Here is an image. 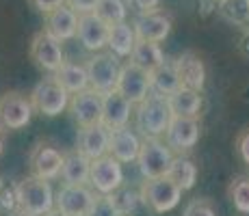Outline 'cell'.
Returning <instances> with one entry per match:
<instances>
[{
	"mask_svg": "<svg viewBox=\"0 0 249 216\" xmlns=\"http://www.w3.org/2000/svg\"><path fill=\"white\" fill-rule=\"evenodd\" d=\"M165 177H169L182 193H186V190H191L195 186V182H197V165H195L186 153L174 156Z\"/></svg>",
	"mask_w": 249,
	"mask_h": 216,
	"instance_id": "23",
	"label": "cell"
},
{
	"mask_svg": "<svg viewBox=\"0 0 249 216\" xmlns=\"http://www.w3.org/2000/svg\"><path fill=\"white\" fill-rule=\"evenodd\" d=\"M115 91L119 95L128 100L132 106L141 104L143 100L150 95V80H147V71H143L141 67L126 63L119 67V76L115 83Z\"/></svg>",
	"mask_w": 249,
	"mask_h": 216,
	"instance_id": "10",
	"label": "cell"
},
{
	"mask_svg": "<svg viewBox=\"0 0 249 216\" xmlns=\"http://www.w3.org/2000/svg\"><path fill=\"white\" fill-rule=\"evenodd\" d=\"M20 216H31V214H20Z\"/></svg>",
	"mask_w": 249,
	"mask_h": 216,
	"instance_id": "40",
	"label": "cell"
},
{
	"mask_svg": "<svg viewBox=\"0 0 249 216\" xmlns=\"http://www.w3.org/2000/svg\"><path fill=\"white\" fill-rule=\"evenodd\" d=\"M137 43L135 31L128 22H119L108 26V37H107V46L111 48V54L117 56V59H124V56H130L132 48Z\"/></svg>",
	"mask_w": 249,
	"mask_h": 216,
	"instance_id": "25",
	"label": "cell"
},
{
	"mask_svg": "<svg viewBox=\"0 0 249 216\" xmlns=\"http://www.w3.org/2000/svg\"><path fill=\"white\" fill-rule=\"evenodd\" d=\"M141 201L145 205H150L154 212L165 214L171 212L174 208H178L182 199V190L169 177H156V180H145L141 186Z\"/></svg>",
	"mask_w": 249,
	"mask_h": 216,
	"instance_id": "5",
	"label": "cell"
},
{
	"mask_svg": "<svg viewBox=\"0 0 249 216\" xmlns=\"http://www.w3.org/2000/svg\"><path fill=\"white\" fill-rule=\"evenodd\" d=\"M91 13H93L95 17H100L107 26H113V24L126 22L128 7L124 0H98Z\"/></svg>",
	"mask_w": 249,
	"mask_h": 216,
	"instance_id": "29",
	"label": "cell"
},
{
	"mask_svg": "<svg viewBox=\"0 0 249 216\" xmlns=\"http://www.w3.org/2000/svg\"><path fill=\"white\" fill-rule=\"evenodd\" d=\"M76 28H78V13H74L70 7L61 4L54 11L46 13V28L44 31L56 41H70L76 37Z\"/></svg>",
	"mask_w": 249,
	"mask_h": 216,
	"instance_id": "21",
	"label": "cell"
},
{
	"mask_svg": "<svg viewBox=\"0 0 249 216\" xmlns=\"http://www.w3.org/2000/svg\"><path fill=\"white\" fill-rule=\"evenodd\" d=\"M31 100L20 91H7L0 95V126L4 130H22L33 119Z\"/></svg>",
	"mask_w": 249,
	"mask_h": 216,
	"instance_id": "8",
	"label": "cell"
},
{
	"mask_svg": "<svg viewBox=\"0 0 249 216\" xmlns=\"http://www.w3.org/2000/svg\"><path fill=\"white\" fill-rule=\"evenodd\" d=\"M132 113H135V106L115 89L102 93V119H100V123L107 130H117L128 126Z\"/></svg>",
	"mask_w": 249,
	"mask_h": 216,
	"instance_id": "15",
	"label": "cell"
},
{
	"mask_svg": "<svg viewBox=\"0 0 249 216\" xmlns=\"http://www.w3.org/2000/svg\"><path fill=\"white\" fill-rule=\"evenodd\" d=\"M0 153H2V136H0Z\"/></svg>",
	"mask_w": 249,
	"mask_h": 216,
	"instance_id": "39",
	"label": "cell"
},
{
	"mask_svg": "<svg viewBox=\"0 0 249 216\" xmlns=\"http://www.w3.org/2000/svg\"><path fill=\"white\" fill-rule=\"evenodd\" d=\"M61 177L63 184L71 186H87L89 182V160L85 156H80L78 151L63 156V166H61Z\"/></svg>",
	"mask_w": 249,
	"mask_h": 216,
	"instance_id": "28",
	"label": "cell"
},
{
	"mask_svg": "<svg viewBox=\"0 0 249 216\" xmlns=\"http://www.w3.org/2000/svg\"><path fill=\"white\" fill-rule=\"evenodd\" d=\"M130 63L141 67L143 71L150 74L152 69H156L159 65L165 63V54H162L159 43H152V41H141L137 39L135 48L130 52Z\"/></svg>",
	"mask_w": 249,
	"mask_h": 216,
	"instance_id": "27",
	"label": "cell"
},
{
	"mask_svg": "<svg viewBox=\"0 0 249 216\" xmlns=\"http://www.w3.org/2000/svg\"><path fill=\"white\" fill-rule=\"evenodd\" d=\"M28 100H31V106L35 113L46 115V117H56L68 108L70 93L50 76V78H44L41 83L35 84Z\"/></svg>",
	"mask_w": 249,
	"mask_h": 216,
	"instance_id": "3",
	"label": "cell"
},
{
	"mask_svg": "<svg viewBox=\"0 0 249 216\" xmlns=\"http://www.w3.org/2000/svg\"><path fill=\"white\" fill-rule=\"evenodd\" d=\"M165 145L174 151V156L189 153L199 141V121L195 117H171L165 130Z\"/></svg>",
	"mask_w": 249,
	"mask_h": 216,
	"instance_id": "9",
	"label": "cell"
},
{
	"mask_svg": "<svg viewBox=\"0 0 249 216\" xmlns=\"http://www.w3.org/2000/svg\"><path fill=\"white\" fill-rule=\"evenodd\" d=\"M219 16L230 24H247L249 0H219Z\"/></svg>",
	"mask_w": 249,
	"mask_h": 216,
	"instance_id": "30",
	"label": "cell"
},
{
	"mask_svg": "<svg viewBox=\"0 0 249 216\" xmlns=\"http://www.w3.org/2000/svg\"><path fill=\"white\" fill-rule=\"evenodd\" d=\"M93 197L95 195L87 186L63 184L59 193L54 195V210H59L63 216H87Z\"/></svg>",
	"mask_w": 249,
	"mask_h": 216,
	"instance_id": "13",
	"label": "cell"
},
{
	"mask_svg": "<svg viewBox=\"0 0 249 216\" xmlns=\"http://www.w3.org/2000/svg\"><path fill=\"white\" fill-rule=\"evenodd\" d=\"M52 78L56 80L70 95L80 93V91L89 89V80H87V71H85V65L78 63H68L65 61L59 69L52 74Z\"/></svg>",
	"mask_w": 249,
	"mask_h": 216,
	"instance_id": "26",
	"label": "cell"
},
{
	"mask_svg": "<svg viewBox=\"0 0 249 216\" xmlns=\"http://www.w3.org/2000/svg\"><path fill=\"white\" fill-rule=\"evenodd\" d=\"M31 59L44 71L54 74V71L65 63L63 46H61V41H56L54 37L48 35L46 31H39V33H35V37H33V41H31Z\"/></svg>",
	"mask_w": 249,
	"mask_h": 216,
	"instance_id": "11",
	"label": "cell"
},
{
	"mask_svg": "<svg viewBox=\"0 0 249 216\" xmlns=\"http://www.w3.org/2000/svg\"><path fill=\"white\" fill-rule=\"evenodd\" d=\"M76 37L80 39L87 50L100 52L107 46L108 37V26L100 17H95L93 13H80L78 16V28H76Z\"/></svg>",
	"mask_w": 249,
	"mask_h": 216,
	"instance_id": "20",
	"label": "cell"
},
{
	"mask_svg": "<svg viewBox=\"0 0 249 216\" xmlns=\"http://www.w3.org/2000/svg\"><path fill=\"white\" fill-rule=\"evenodd\" d=\"M28 2L33 4V7L37 9L39 13H50V11H54L56 7H61V4H65V0H28Z\"/></svg>",
	"mask_w": 249,
	"mask_h": 216,
	"instance_id": "36",
	"label": "cell"
},
{
	"mask_svg": "<svg viewBox=\"0 0 249 216\" xmlns=\"http://www.w3.org/2000/svg\"><path fill=\"white\" fill-rule=\"evenodd\" d=\"M70 113L80 128H89L102 119V93L93 89H85L80 93L70 95Z\"/></svg>",
	"mask_w": 249,
	"mask_h": 216,
	"instance_id": "12",
	"label": "cell"
},
{
	"mask_svg": "<svg viewBox=\"0 0 249 216\" xmlns=\"http://www.w3.org/2000/svg\"><path fill=\"white\" fill-rule=\"evenodd\" d=\"M87 216H122L113 195H95Z\"/></svg>",
	"mask_w": 249,
	"mask_h": 216,
	"instance_id": "32",
	"label": "cell"
},
{
	"mask_svg": "<svg viewBox=\"0 0 249 216\" xmlns=\"http://www.w3.org/2000/svg\"><path fill=\"white\" fill-rule=\"evenodd\" d=\"M171 63H174V69L178 74L180 86L202 93L206 84V67H204V61L195 52H182L178 59L171 61Z\"/></svg>",
	"mask_w": 249,
	"mask_h": 216,
	"instance_id": "16",
	"label": "cell"
},
{
	"mask_svg": "<svg viewBox=\"0 0 249 216\" xmlns=\"http://www.w3.org/2000/svg\"><path fill=\"white\" fill-rule=\"evenodd\" d=\"M182 216H217V214H214V208L208 203V201L195 199L184 208V214Z\"/></svg>",
	"mask_w": 249,
	"mask_h": 216,
	"instance_id": "33",
	"label": "cell"
},
{
	"mask_svg": "<svg viewBox=\"0 0 249 216\" xmlns=\"http://www.w3.org/2000/svg\"><path fill=\"white\" fill-rule=\"evenodd\" d=\"M139 150H141V141L128 126L111 130V134H108V156H113L119 165L135 162Z\"/></svg>",
	"mask_w": 249,
	"mask_h": 216,
	"instance_id": "19",
	"label": "cell"
},
{
	"mask_svg": "<svg viewBox=\"0 0 249 216\" xmlns=\"http://www.w3.org/2000/svg\"><path fill=\"white\" fill-rule=\"evenodd\" d=\"M44 216H63V214H61L59 210H50V212H48V214H44Z\"/></svg>",
	"mask_w": 249,
	"mask_h": 216,
	"instance_id": "38",
	"label": "cell"
},
{
	"mask_svg": "<svg viewBox=\"0 0 249 216\" xmlns=\"http://www.w3.org/2000/svg\"><path fill=\"white\" fill-rule=\"evenodd\" d=\"M132 31H135L137 39L160 43V41H165L171 33V17L160 11L143 13V16H139L135 24H132Z\"/></svg>",
	"mask_w": 249,
	"mask_h": 216,
	"instance_id": "17",
	"label": "cell"
},
{
	"mask_svg": "<svg viewBox=\"0 0 249 216\" xmlns=\"http://www.w3.org/2000/svg\"><path fill=\"white\" fill-rule=\"evenodd\" d=\"M236 147H238V156L243 158V162H245V165H249V130H247V132H243L241 136H238Z\"/></svg>",
	"mask_w": 249,
	"mask_h": 216,
	"instance_id": "37",
	"label": "cell"
},
{
	"mask_svg": "<svg viewBox=\"0 0 249 216\" xmlns=\"http://www.w3.org/2000/svg\"><path fill=\"white\" fill-rule=\"evenodd\" d=\"M108 134L111 130H107L102 123H95L89 128L78 130V141H76V151L80 156H85L87 160H95L108 153Z\"/></svg>",
	"mask_w": 249,
	"mask_h": 216,
	"instance_id": "18",
	"label": "cell"
},
{
	"mask_svg": "<svg viewBox=\"0 0 249 216\" xmlns=\"http://www.w3.org/2000/svg\"><path fill=\"white\" fill-rule=\"evenodd\" d=\"M147 80H150V93L162 95V98H169L171 93H176V91L180 89L178 74H176L171 61H165V63L159 65L156 69H152L150 74H147Z\"/></svg>",
	"mask_w": 249,
	"mask_h": 216,
	"instance_id": "24",
	"label": "cell"
},
{
	"mask_svg": "<svg viewBox=\"0 0 249 216\" xmlns=\"http://www.w3.org/2000/svg\"><path fill=\"white\" fill-rule=\"evenodd\" d=\"M171 160H174V151L162 141H159V138H145V141L141 143V150H139V156H137V165L145 180L165 177Z\"/></svg>",
	"mask_w": 249,
	"mask_h": 216,
	"instance_id": "4",
	"label": "cell"
},
{
	"mask_svg": "<svg viewBox=\"0 0 249 216\" xmlns=\"http://www.w3.org/2000/svg\"><path fill=\"white\" fill-rule=\"evenodd\" d=\"M159 4H160V0H126V7H130L139 16H143V13H154L156 9H159Z\"/></svg>",
	"mask_w": 249,
	"mask_h": 216,
	"instance_id": "34",
	"label": "cell"
},
{
	"mask_svg": "<svg viewBox=\"0 0 249 216\" xmlns=\"http://www.w3.org/2000/svg\"><path fill=\"white\" fill-rule=\"evenodd\" d=\"M98 195H113L124 184V169L113 156H102L89 162V182Z\"/></svg>",
	"mask_w": 249,
	"mask_h": 216,
	"instance_id": "7",
	"label": "cell"
},
{
	"mask_svg": "<svg viewBox=\"0 0 249 216\" xmlns=\"http://www.w3.org/2000/svg\"><path fill=\"white\" fill-rule=\"evenodd\" d=\"M16 199L20 203L22 214L44 216L50 210H54V193H52L50 182L39 177H24L16 188Z\"/></svg>",
	"mask_w": 249,
	"mask_h": 216,
	"instance_id": "2",
	"label": "cell"
},
{
	"mask_svg": "<svg viewBox=\"0 0 249 216\" xmlns=\"http://www.w3.org/2000/svg\"><path fill=\"white\" fill-rule=\"evenodd\" d=\"M31 171L33 177H39V180H56L63 166V153L56 150L50 143H39L35 150L31 151Z\"/></svg>",
	"mask_w": 249,
	"mask_h": 216,
	"instance_id": "14",
	"label": "cell"
},
{
	"mask_svg": "<svg viewBox=\"0 0 249 216\" xmlns=\"http://www.w3.org/2000/svg\"><path fill=\"white\" fill-rule=\"evenodd\" d=\"M119 59L113 56L111 52H95L93 56L85 63V71H87L89 89L98 91V93H107V91L115 89L119 76Z\"/></svg>",
	"mask_w": 249,
	"mask_h": 216,
	"instance_id": "6",
	"label": "cell"
},
{
	"mask_svg": "<svg viewBox=\"0 0 249 216\" xmlns=\"http://www.w3.org/2000/svg\"><path fill=\"white\" fill-rule=\"evenodd\" d=\"M98 0H65V7H70L74 13H91Z\"/></svg>",
	"mask_w": 249,
	"mask_h": 216,
	"instance_id": "35",
	"label": "cell"
},
{
	"mask_svg": "<svg viewBox=\"0 0 249 216\" xmlns=\"http://www.w3.org/2000/svg\"><path fill=\"white\" fill-rule=\"evenodd\" d=\"M171 117L174 115L169 110L167 98L156 93H150L141 104H137V110H135L137 130L145 138H159L160 134H165Z\"/></svg>",
	"mask_w": 249,
	"mask_h": 216,
	"instance_id": "1",
	"label": "cell"
},
{
	"mask_svg": "<svg viewBox=\"0 0 249 216\" xmlns=\"http://www.w3.org/2000/svg\"><path fill=\"white\" fill-rule=\"evenodd\" d=\"M167 104H169V110L174 117H195L197 119L199 110H202V95H199V91L180 86L176 93H171L169 98H167Z\"/></svg>",
	"mask_w": 249,
	"mask_h": 216,
	"instance_id": "22",
	"label": "cell"
},
{
	"mask_svg": "<svg viewBox=\"0 0 249 216\" xmlns=\"http://www.w3.org/2000/svg\"><path fill=\"white\" fill-rule=\"evenodd\" d=\"M230 199L241 214H249V180L238 177L230 184Z\"/></svg>",
	"mask_w": 249,
	"mask_h": 216,
	"instance_id": "31",
	"label": "cell"
}]
</instances>
